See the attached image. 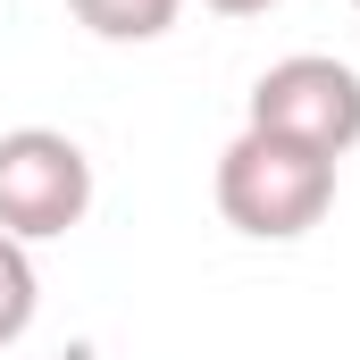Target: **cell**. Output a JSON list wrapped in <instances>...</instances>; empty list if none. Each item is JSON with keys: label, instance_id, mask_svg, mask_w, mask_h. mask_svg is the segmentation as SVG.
Masks as SVG:
<instances>
[{"label": "cell", "instance_id": "obj_1", "mask_svg": "<svg viewBox=\"0 0 360 360\" xmlns=\"http://www.w3.org/2000/svg\"><path fill=\"white\" fill-rule=\"evenodd\" d=\"M335 210V160L243 126L226 151H218V218L252 243H293L310 235L319 218Z\"/></svg>", "mask_w": 360, "mask_h": 360}, {"label": "cell", "instance_id": "obj_2", "mask_svg": "<svg viewBox=\"0 0 360 360\" xmlns=\"http://www.w3.org/2000/svg\"><path fill=\"white\" fill-rule=\"evenodd\" d=\"M84 210H92V160L76 134H59V126L0 134V235L51 243V235L84 226Z\"/></svg>", "mask_w": 360, "mask_h": 360}, {"label": "cell", "instance_id": "obj_3", "mask_svg": "<svg viewBox=\"0 0 360 360\" xmlns=\"http://www.w3.org/2000/svg\"><path fill=\"white\" fill-rule=\"evenodd\" d=\"M243 126L285 134V143H302L319 160H344L360 143V68L327 59V51H293V59H276L252 84V117Z\"/></svg>", "mask_w": 360, "mask_h": 360}, {"label": "cell", "instance_id": "obj_4", "mask_svg": "<svg viewBox=\"0 0 360 360\" xmlns=\"http://www.w3.org/2000/svg\"><path fill=\"white\" fill-rule=\"evenodd\" d=\"M68 8H76V25L101 34V42H160L176 25L184 0H68Z\"/></svg>", "mask_w": 360, "mask_h": 360}, {"label": "cell", "instance_id": "obj_5", "mask_svg": "<svg viewBox=\"0 0 360 360\" xmlns=\"http://www.w3.org/2000/svg\"><path fill=\"white\" fill-rule=\"evenodd\" d=\"M34 310H42V276H34V252L17 243V235H0V352L34 327Z\"/></svg>", "mask_w": 360, "mask_h": 360}, {"label": "cell", "instance_id": "obj_6", "mask_svg": "<svg viewBox=\"0 0 360 360\" xmlns=\"http://www.w3.org/2000/svg\"><path fill=\"white\" fill-rule=\"evenodd\" d=\"M201 8H210V17H269L276 0H201Z\"/></svg>", "mask_w": 360, "mask_h": 360}, {"label": "cell", "instance_id": "obj_7", "mask_svg": "<svg viewBox=\"0 0 360 360\" xmlns=\"http://www.w3.org/2000/svg\"><path fill=\"white\" fill-rule=\"evenodd\" d=\"M352 8H360V0H352Z\"/></svg>", "mask_w": 360, "mask_h": 360}]
</instances>
